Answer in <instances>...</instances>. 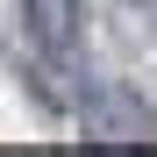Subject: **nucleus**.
I'll list each match as a JSON object with an SVG mask.
<instances>
[{
  "label": "nucleus",
  "mask_w": 157,
  "mask_h": 157,
  "mask_svg": "<svg viewBox=\"0 0 157 157\" xmlns=\"http://www.w3.org/2000/svg\"><path fill=\"white\" fill-rule=\"evenodd\" d=\"M78 128H86V143H114V150H136L157 136V114H150V100L143 93H128V86H93L86 100H78Z\"/></svg>",
  "instance_id": "f257e3e1"
},
{
  "label": "nucleus",
  "mask_w": 157,
  "mask_h": 157,
  "mask_svg": "<svg viewBox=\"0 0 157 157\" xmlns=\"http://www.w3.org/2000/svg\"><path fill=\"white\" fill-rule=\"evenodd\" d=\"M21 21H29V43L43 50V57H71L78 36H86V7L78 0H21Z\"/></svg>",
  "instance_id": "f03ea898"
}]
</instances>
